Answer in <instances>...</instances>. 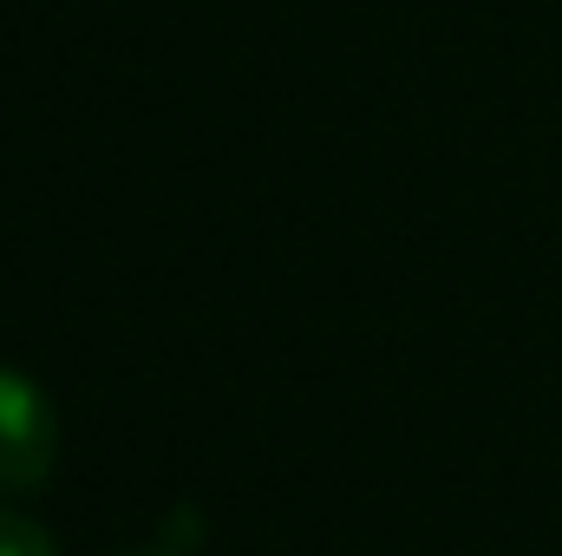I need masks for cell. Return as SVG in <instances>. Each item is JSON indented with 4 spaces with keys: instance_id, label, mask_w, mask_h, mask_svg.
<instances>
[{
    "instance_id": "cell-2",
    "label": "cell",
    "mask_w": 562,
    "mask_h": 556,
    "mask_svg": "<svg viewBox=\"0 0 562 556\" xmlns=\"http://www.w3.org/2000/svg\"><path fill=\"white\" fill-rule=\"evenodd\" d=\"M0 556H59V551H53V537H46L33 518L0 511Z\"/></svg>"
},
{
    "instance_id": "cell-1",
    "label": "cell",
    "mask_w": 562,
    "mask_h": 556,
    "mask_svg": "<svg viewBox=\"0 0 562 556\" xmlns=\"http://www.w3.org/2000/svg\"><path fill=\"white\" fill-rule=\"evenodd\" d=\"M59 465V413L20 374L0 367V491H40Z\"/></svg>"
}]
</instances>
